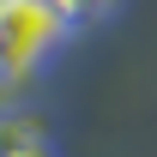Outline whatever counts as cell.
<instances>
[{"label": "cell", "mask_w": 157, "mask_h": 157, "mask_svg": "<svg viewBox=\"0 0 157 157\" xmlns=\"http://www.w3.org/2000/svg\"><path fill=\"white\" fill-rule=\"evenodd\" d=\"M121 6H127V0H55V12L67 18V30H73V36H78V30H97V24H109Z\"/></svg>", "instance_id": "obj_3"}, {"label": "cell", "mask_w": 157, "mask_h": 157, "mask_svg": "<svg viewBox=\"0 0 157 157\" xmlns=\"http://www.w3.org/2000/svg\"><path fill=\"white\" fill-rule=\"evenodd\" d=\"M0 157H67L55 115L36 97H0Z\"/></svg>", "instance_id": "obj_2"}, {"label": "cell", "mask_w": 157, "mask_h": 157, "mask_svg": "<svg viewBox=\"0 0 157 157\" xmlns=\"http://www.w3.org/2000/svg\"><path fill=\"white\" fill-rule=\"evenodd\" d=\"M67 18L55 0H0V97H30L67 55Z\"/></svg>", "instance_id": "obj_1"}]
</instances>
